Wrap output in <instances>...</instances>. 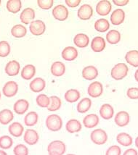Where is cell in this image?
I'll list each match as a JSON object with an SVG mask.
<instances>
[{
    "label": "cell",
    "instance_id": "40",
    "mask_svg": "<svg viewBox=\"0 0 138 155\" xmlns=\"http://www.w3.org/2000/svg\"><path fill=\"white\" fill-rule=\"evenodd\" d=\"M11 48L10 44L6 41H0V58H6L10 54Z\"/></svg>",
    "mask_w": 138,
    "mask_h": 155
},
{
    "label": "cell",
    "instance_id": "12",
    "mask_svg": "<svg viewBox=\"0 0 138 155\" xmlns=\"http://www.w3.org/2000/svg\"><path fill=\"white\" fill-rule=\"evenodd\" d=\"M130 116L126 111L119 112L115 116V123L119 127H124L130 123Z\"/></svg>",
    "mask_w": 138,
    "mask_h": 155
},
{
    "label": "cell",
    "instance_id": "43",
    "mask_svg": "<svg viewBox=\"0 0 138 155\" xmlns=\"http://www.w3.org/2000/svg\"><path fill=\"white\" fill-rule=\"evenodd\" d=\"M54 1L53 0H38L39 7L42 10H49L52 7Z\"/></svg>",
    "mask_w": 138,
    "mask_h": 155
},
{
    "label": "cell",
    "instance_id": "35",
    "mask_svg": "<svg viewBox=\"0 0 138 155\" xmlns=\"http://www.w3.org/2000/svg\"><path fill=\"white\" fill-rule=\"evenodd\" d=\"M22 2L21 0H9L7 2V9L12 13H18L21 10Z\"/></svg>",
    "mask_w": 138,
    "mask_h": 155
},
{
    "label": "cell",
    "instance_id": "3",
    "mask_svg": "<svg viewBox=\"0 0 138 155\" xmlns=\"http://www.w3.org/2000/svg\"><path fill=\"white\" fill-rule=\"evenodd\" d=\"M90 138L95 144L103 145L108 141V135L104 130L98 128L95 129L91 133Z\"/></svg>",
    "mask_w": 138,
    "mask_h": 155
},
{
    "label": "cell",
    "instance_id": "38",
    "mask_svg": "<svg viewBox=\"0 0 138 155\" xmlns=\"http://www.w3.org/2000/svg\"><path fill=\"white\" fill-rule=\"evenodd\" d=\"M62 101L60 97H57V96H52L50 97V104L49 107H47V110L49 112H55L57 110H60L61 107Z\"/></svg>",
    "mask_w": 138,
    "mask_h": 155
},
{
    "label": "cell",
    "instance_id": "52",
    "mask_svg": "<svg viewBox=\"0 0 138 155\" xmlns=\"http://www.w3.org/2000/svg\"><path fill=\"white\" fill-rule=\"evenodd\" d=\"M135 146L137 147V148L138 149V136L135 138Z\"/></svg>",
    "mask_w": 138,
    "mask_h": 155
},
{
    "label": "cell",
    "instance_id": "51",
    "mask_svg": "<svg viewBox=\"0 0 138 155\" xmlns=\"http://www.w3.org/2000/svg\"><path fill=\"white\" fill-rule=\"evenodd\" d=\"M0 155H7V154L4 150H0Z\"/></svg>",
    "mask_w": 138,
    "mask_h": 155
},
{
    "label": "cell",
    "instance_id": "8",
    "mask_svg": "<svg viewBox=\"0 0 138 155\" xmlns=\"http://www.w3.org/2000/svg\"><path fill=\"white\" fill-rule=\"evenodd\" d=\"M39 139V136L36 130L34 129H28L24 133L23 136V140L27 144L29 145H35L37 143Z\"/></svg>",
    "mask_w": 138,
    "mask_h": 155
},
{
    "label": "cell",
    "instance_id": "42",
    "mask_svg": "<svg viewBox=\"0 0 138 155\" xmlns=\"http://www.w3.org/2000/svg\"><path fill=\"white\" fill-rule=\"evenodd\" d=\"M15 155H29V149L24 144H18L13 149Z\"/></svg>",
    "mask_w": 138,
    "mask_h": 155
},
{
    "label": "cell",
    "instance_id": "18",
    "mask_svg": "<svg viewBox=\"0 0 138 155\" xmlns=\"http://www.w3.org/2000/svg\"><path fill=\"white\" fill-rule=\"evenodd\" d=\"M99 122H100L99 117L96 114H89L86 115L83 119V124L84 127L87 128H95L99 124Z\"/></svg>",
    "mask_w": 138,
    "mask_h": 155
},
{
    "label": "cell",
    "instance_id": "4",
    "mask_svg": "<svg viewBox=\"0 0 138 155\" xmlns=\"http://www.w3.org/2000/svg\"><path fill=\"white\" fill-rule=\"evenodd\" d=\"M53 17L59 21H64L69 17V12L67 7L62 5H58L52 11Z\"/></svg>",
    "mask_w": 138,
    "mask_h": 155
},
{
    "label": "cell",
    "instance_id": "50",
    "mask_svg": "<svg viewBox=\"0 0 138 155\" xmlns=\"http://www.w3.org/2000/svg\"><path fill=\"white\" fill-rule=\"evenodd\" d=\"M49 154L48 155H60L59 153L58 152H48Z\"/></svg>",
    "mask_w": 138,
    "mask_h": 155
},
{
    "label": "cell",
    "instance_id": "49",
    "mask_svg": "<svg viewBox=\"0 0 138 155\" xmlns=\"http://www.w3.org/2000/svg\"><path fill=\"white\" fill-rule=\"evenodd\" d=\"M135 80L138 82V69L136 71L135 73Z\"/></svg>",
    "mask_w": 138,
    "mask_h": 155
},
{
    "label": "cell",
    "instance_id": "41",
    "mask_svg": "<svg viewBox=\"0 0 138 155\" xmlns=\"http://www.w3.org/2000/svg\"><path fill=\"white\" fill-rule=\"evenodd\" d=\"M13 144V141L9 136H2L0 137V148L9 149Z\"/></svg>",
    "mask_w": 138,
    "mask_h": 155
},
{
    "label": "cell",
    "instance_id": "39",
    "mask_svg": "<svg viewBox=\"0 0 138 155\" xmlns=\"http://www.w3.org/2000/svg\"><path fill=\"white\" fill-rule=\"evenodd\" d=\"M36 101V104L40 107L47 108L50 104V97H49L45 94H41L37 96Z\"/></svg>",
    "mask_w": 138,
    "mask_h": 155
},
{
    "label": "cell",
    "instance_id": "29",
    "mask_svg": "<svg viewBox=\"0 0 138 155\" xmlns=\"http://www.w3.org/2000/svg\"><path fill=\"white\" fill-rule=\"evenodd\" d=\"M92 106V101L89 98H84L77 104V111L79 113H86L89 110Z\"/></svg>",
    "mask_w": 138,
    "mask_h": 155
},
{
    "label": "cell",
    "instance_id": "11",
    "mask_svg": "<svg viewBox=\"0 0 138 155\" xmlns=\"http://www.w3.org/2000/svg\"><path fill=\"white\" fill-rule=\"evenodd\" d=\"M77 15L81 20H89L93 15V9L89 5H83L79 7Z\"/></svg>",
    "mask_w": 138,
    "mask_h": 155
},
{
    "label": "cell",
    "instance_id": "13",
    "mask_svg": "<svg viewBox=\"0 0 138 155\" xmlns=\"http://www.w3.org/2000/svg\"><path fill=\"white\" fill-rule=\"evenodd\" d=\"M98 76V70L95 66H86L82 70V77L86 81L95 80Z\"/></svg>",
    "mask_w": 138,
    "mask_h": 155
},
{
    "label": "cell",
    "instance_id": "44",
    "mask_svg": "<svg viewBox=\"0 0 138 155\" xmlns=\"http://www.w3.org/2000/svg\"><path fill=\"white\" fill-rule=\"evenodd\" d=\"M121 149L119 146L113 145L107 149L106 155H121Z\"/></svg>",
    "mask_w": 138,
    "mask_h": 155
},
{
    "label": "cell",
    "instance_id": "30",
    "mask_svg": "<svg viewBox=\"0 0 138 155\" xmlns=\"http://www.w3.org/2000/svg\"><path fill=\"white\" fill-rule=\"evenodd\" d=\"M80 92L78 90L73 89V88L68 90L65 93V95H64L65 99L69 103L76 102L80 99Z\"/></svg>",
    "mask_w": 138,
    "mask_h": 155
},
{
    "label": "cell",
    "instance_id": "46",
    "mask_svg": "<svg viewBox=\"0 0 138 155\" xmlns=\"http://www.w3.org/2000/svg\"><path fill=\"white\" fill-rule=\"evenodd\" d=\"M82 0H66V4L69 7H76L80 5Z\"/></svg>",
    "mask_w": 138,
    "mask_h": 155
},
{
    "label": "cell",
    "instance_id": "32",
    "mask_svg": "<svg viewBox=\"0 0 138 155\" xmlns=\"http://www.w3.org/2000/svg\"><path fill=\"white\" fill-rule=\"evenodd\" d=\"M125 60L127 63L133 67H138V51L132 50L128 51L125 55Z\"/></svg>",
    "mask_w": 138,
    "mask_h": 155
},
{
    "label": "cell",
    "instance_id": "45",
    "mask_svg": "<svg viewBox=\"0 0 138 155\" xmlns=\"http://www.w3.org/2000/svg\"><path fill=\"white\" fill-rule=\"evenodd\" d=\"M126 95L131 99H138V88H130L126 91Z\"/></svg>",
    "mask_w": 138,
    "mask_h": 155
},
{
    "label": "cell",
    "instance_id": "14",
    "mask_svg": "<svg viewBox=\"0 0 138 155\" xmlns=\"http://www.w3.org/2000/svg\"><path fill=\"white\" fill-rule=\"evenodd\" d=\"M35 18V11L31 7H27L22 11L20 15V19L23 23L29 25L31 22L34 21Z\"/></svg>",
    "mask_w": 138,
    "mask_h": 155
},
{
    "label": "cell",
    "instance_id": "9",
    "mask_svg": "<svg viewBox=\"0 0 138 155\" xmlns=\"http://www.w3.org/2000/svg\"><path fill=\"white\" fill-rule=\"evenodd\" d=\"M111 4L108 0H101L96 6L97 13L100 16H106L111 10Z\"/></svg>",
    "mask_w": 138,
    "mask_h": 155
},
{
    "label": "cell",
    "instance_id": "33",
    "mask_svg": "<svg viewBox=\"0 0 138 155\" xmlns=\"http://www.w3.org/2000/svg\"><path fill=\"white\" fill-rule=\"evenodd\" d=\"M27 30L26 28L23 26L21 24L14 25L11 29V34L15 38H23L26 35Z\"/></svg>",
    "mask_w": 138,
    "mask_h": 155
},
{
    "label": "cell",
    "instance_id": "5",
    "mask_svg": "<svg viewBox=\"0 0 138 155\" xmlns=\"http://www.w3.org/2000/svg\"><path fill=\"white\" fill-rule=\"evenodd\" d=\"M29 30L31 34L34 36H41L45 32L46 25L42 20H34L30 23Z\"/></svg>",
    "mask_w": 138,
    "mask_h": 155
},
{
    "label": "cell",
    "instance_id": "19",
    "mask_svg": "<svg viewBox=\"0 0 138 155\" xmlns=\"http://www.w3.org/2000/svg\"><path fill=\"white\" fill-rule=\"evenodd\" d=\"M106 41L101 36H96L92 41L91 48L95 52H101L106 48Z\"/></svg>",
    "mask_w": 138,
    "mask_h": 155
},
{
    "label": "cell",
    "instance_id": "16",
    "mask_svg": "<svg viewBox=\"0 0 138 155\" xmlns=\"http://www.w3.org/2000/svg\"><path fill=\"white\" fill-rule=\"evenodd\" d=\"M46 86V81L42 78H36L31 81L29 84V87L32 91L35 93H39L43 91Z\"/></svg>",
    "mask_w": 138,
    "mask_h": 155
},
{
    "label": "cell",
    "instance_id": "28",
    "mask_svg": "<svg viewBox=\"0 0 138 155\" xmlns=\"http://www.w3.org/2000/svg\"><path fill=\"white\" fill-rule=\"evenodd\" d=\"M116 141L119 144L124 146V147H130L132 144V136L126 133H120L116 136Z\"/></svg>",
    "mask_w": 138,
    "mask_h": 155
},
{
    "label": "cell",
    "instance_id": "34",
    "mask_svg": "<svg viewBox=\"0 0 138 155\" xmlns=\"http://www.w3.org/2000/svg\"><path fill=\"white\" fill-rule=\"evenodd\" d=\"M110 28V23L105 18H100L95 23V28L98 32L103 33L107 31Z\"/></svg>",
    "mask_w": 138,
    "mask_h": 155
},
{
    "label": "cell",
    "instance_id": "6",
    "mask_svg": "<svg viewBox=\"0 0 138 155\" xmlns=\"http://www.w3.org/2000/svg\"><path fill=\"white\" fill-rule=\"evenodd\" d=\"M103 92V86L99 81H94L89 85L87 88V93L93 98H97L100 97Z\"/></svg>",
    "mask_w": 138,
    "mask_h": 155
},
{
    "label": "cell",
    "instance_id": "21",
    "mask_svg": "<svg viewBox=\"0 0 138 155\" xmlns=\"http://www.w3.org/2000/svg\"><path fill=\"white\" fill-rule=\"evenodd\" d=\"M66 130L70 134H75L81 131L82 128V125L80 121L76 119L69 120L66 125Z\"/></svg>",
    "mask_w": 138,
    "mask_h": 155
},
{
    "label": "cell",
    "instance_id": "36",
    "mask_svg": "<svg viewBox=\"0 0 138 155\" xmlns=\"http://www.w3.org/2000/svg\"><path fill=\"white\" fill-rule=\"evenodd\" d=\"M121 38V34L116 30H110L106 34V40L110 44H118L120 41Z\"/></svg>",
    "mask_w": 138,
    "mask_h": 155
},
{
    "label": "cell",
    "instance_id": "25",
    "mask_svg": "<svg viewBox=\"0 0 138 155\" xmlns=\"http://www.w3.org/2000/svg\"><path fill=\"white\" fill-rule=\"evenodd\" d=\"M73 43L76 47L79 48L86 47L89 43V36L84 34H76L73 38Z\"/></svg>",
    "mask_w": 138,
    "mask_h": 155
},
{
    "label": "cell",
    "instance_id": "47",
    "mask_svg": "<svg viewBox=\"0 0 138 155\" xmlns=\"http://www.w3.org/2000/svg\"><path fill=\"white\" fill-rule=\"evenodd\" d=\"M129 0H113V4L117 6H125L129 3Z\"/></svg>",
    "mask_w": 138,
    "mask_h": 155
},
{
    "label": "cell",
    "instance_id": "53",
    "mask_svg": "<svg viewBox=\"0 0 138 155\" xmlns=\"http://www.w3.org/2000/svg\"><path fill=\"white\" fill-rule=\"evenodd\" d=\"M67 155H76V154H67Z\"/></svg>",
    "mask_w": 138,
    "mask_h": 155
},
{
    "label": "cell",
    "instance_id": "20",
    "mask_svg": "<svg viewBox=\"0 0 138 155\" xmlns=\"http://www.w3.org/2000/svg\"><path fill=\"white\" fill-rule=\"evenodd\" d=\"M29 103L26 99H19L14 104V111L16 114L19 115H22L25 113V112L29 110Z\"/></svg>",
    "mask_w": 138,
    "mask_h": 155
},
{
    "label": "cell",
    "instance_id": "31",
    "mask_svg": "<svg viewBox=\"0 0 138 155\" xmlns=\"http://www.w3.org/2000/svg\"><path fill=\"white\" fill-rule=\"evenodd\" d=\"M14 115L12 112L8 109H5L0 111V123L7 125L13 120Z\"/></svg>",
    "mask_w": 138,
    "mask_h": 155
},
{
    "label": "cell",
    "instance_id": "24",
    "mask_svg": "<svg viewBox=\"0 0 138 155\" xmlns=\"http://www.w3.org/2000/svg\"><path fill=\"white\" fill-rule=\"evenodd\" d=\"M9 133L14 137H21L24 131V128L19 122H14L8 128Z\"/></svg>",
    "mask_w": 138,
    "mask_h": 155
},
{
    "label": "cell",
    "instance_id": "17",
    "mask_svg": "<svg viewBox=\"0 0 138 155\" xmlns=\"http://www.w3.org/2000/svg\"><path fill=\"white\" fill-rule=\"evenodd\" d=\"M5 73L9 76H15L20 72V64L15 60L10 61L5 66Z\"/></svg>",
    "mask_w": 138,
    "mask_h": 155
},
{
    "label": "cell",
    "instance_id": "22",
    "mask_svg": "<svg viewBox=\"0 0 138 155\" xmlns=\"http://www.w3.org/2000/svg\"><path fill=\"white\" fill-rule=\"evenodd\" d=\"M51 73L55 77H60L64 75L66 72V66L62 62H53L51 65Z\"/></svg>",
    "mask_w": 138,
    "mask_h": 155
},
{
    "label": "cell",
    "instance_id": "54",
    "mask_svg": "<svg viewBox=\"0 0 138 155\" xmlns=\"http://www.w3.org/2000/svg\"><path fill=\"white\" fill-rule=\"evenodd\" d=\"M0 99H1V93H0Z\"/></svg>",
    "mask_w": 138,
    "mask_h": 155
},
{
    "label": "cell",
    "instance_id": "15",
    "mask_svg": "<svg viewBox=\"0 0 138 155\" xmlns=\"http://www.w3.org/2000/svg\"><path fill=\"white\" fill-rule=\"evenodd\" d=\"M125 19V12L121 9H116L110 15V22L114 25H121Z\"/></svg>",
    "mask_w": 138,
    "mask_h": 155
},
{
    "label": "cell",
    "instance_id": "2",
    "mask_svg": "<svg viewBox=\"0 0 138 155\" xmlns=\"http://www.w3.org/2000/svg\"><path fill=\"white\" fill-rule=\"evenodd\" d=\"M128 72L129 68L126 64L118 63L111 69L110 75L116 81H120L127 75Z\"/></svg>",
    "mask_w": 138,
    "mask_h": 155
},
{
    "label": "cell",
    "instance_id": "10",
    "mask_svg": "<svg viewBox=\"0 0 138 155\" xmlns=\"http://www.w3.org/2000/svg\"><path fill=\"white\" fill-rule=\"evenodd\" d=\"M47 151H48V152H58L60 155H62L65 154L66 151V146L62 141L56 140V141H53L51 143H49L48 147H47Z\"/></svg>",
    "mask_w": 138,
    "mask_h": 155
},
{
    "label": "cell",
    "instance_id": "48",
    "mask_svg": "<svg viewBox=\"0 0 138 155\" xmlns=\"http://www.w3.org/2000/svg\"><path fill=\"white\" fill-rule=\"evenodd\" d=\"M123 155H138V153L135 149H129L125 151Z\"/></svg>",
    "mask_w": 138,
    "mask_h": 155
},
{
    "label": "cell",
    "instance_id": "7",
    "mask_svg": "<svg viewBox=\"0 0 138 155\" xmlns=\"http://www.w3.org/2000/svg\"><path fill=\"white\" fill-rule=\"evenodd\" d=\"M18 91V85L17 83L13 81L7 82L3 86L2 92L3 94L6 97L10 98L17 94Z\"/></svg>",
    "mask_w": 138,
    "mask_h": 155
},
{
    "label": "cell",
    "instance_id": "37",
    "mask_svg": "<svg viewBox=\"0 0 138 155\" xmlns=\"http://www.w3.org/2000/svg\"><path fill=\"white\" fill-rule=\"evenodd\" d=\"M39 115L36 112H30L25 116L24 123L26 126H34V125H35L37 123Z\"/></svg>",
    "mask_w": 138,
    "mask_h": 155
},
{
    "label": "cell",
    "instance_id": "23",
    "mask_svg": "<svg viewBox=\"0 0 138 155\" xmlns=\"http://www.w3.org/2000/svg\"><path fill=\"white\" fill-rule=\"evenodd\" d=\"M78 57V51L73 47H67L62 51V58L66 61H73Z\"/></svg>",
    "mask_w": 138,
    "mask_h": 155
},
{
    "label": "cell",
    "instance_id": "1",
    "mask_svg": "<svg viewBox=\"0 0 138 155\" xmlns=\"http://www.w3.org/2000/svg\"><path fill=\"white\" fill-rule=\"evenodd\" d=\"M45 124L47 128L51 131H58L62 127V118L56 114L48 115L46 118Z\"/></svg>",
    "mask_w": 138,
    "mask_h": 155
},
{
    "label": "cell",
    "instance_id": "55",
    "mask_svg": "<svg viewBox=\"0 0 138 155\" xmlns=\"http://www.w3.org/2000/svg\"><path fill=\"white\" fill-rule=\"evenodd\" d=\"M1 2H2V1H1V0H0V5H1Z\"/></svg>",
    "mask_w": 138,
    "mask_h": 155
},
{
    "label": "cell",
    "instance_id": "26",
    "mask_svg": "<svg viewBox=\"0 0 138 155\" xmlns=\"http://www.w3.org/2000/svg\"><path fill=\"white\" fill-rule=\"evenodd\" d=\"M114 110L109 104H104L100 109V115L104 120H110L113 117Z\"/></svg>",
    "mask_w": 138,
    "mask_h": 155
},
{
    "label": "cell",
    "instance_id": "27",
    "mask_svg": "<svg viewBox=\"0 0 138 155\" xmlns=\"http://www.w3.org/2000/svg\"><path fill=\"white\" fill-rule=\"evenodd\" d=\"M35 74H36V68L33 64H27L21 71V77L26 81L32 79Z\"/></svg>",
    "mask_w": 138,
    "mask_h": 155
}]
</instances>
